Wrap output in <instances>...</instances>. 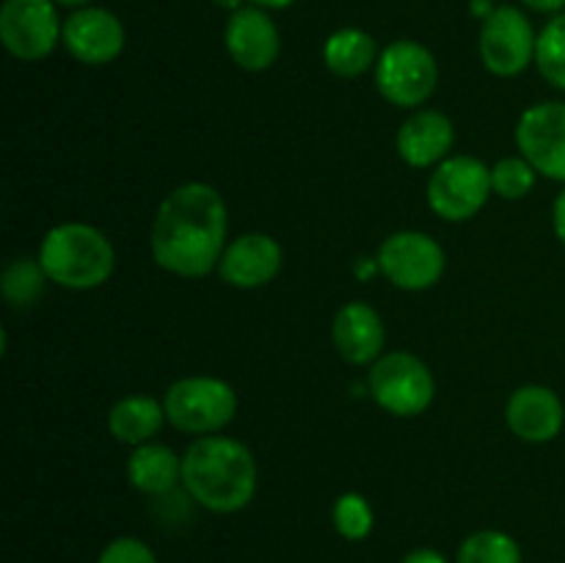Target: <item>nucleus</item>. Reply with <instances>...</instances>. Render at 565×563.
<instances>
[{"instance_id":"f257e3e1","label":"nucleus","mask_w":565,"mask_h":563,"mask_svg":"<svg viewBox=\"0 0 565 563\" xmlns=\"http://www.w3.org/2000/svg\"><path fill=\"white\" fill-rule=\"evenodd\" d=\"M226 243V202L207 182H185L166 193L152 221L154 263L182 279L218 268Z\"/></svg>"},{"instance_id":"f03ea898","label":"nucleus","mask_w":565,"mask_h":563,"mask_svg":"<svg viewBox=\"0 0 565 563\" xmlns=\"http://www.w3.org/2000/svg\"><path fill=\"white\" fill-rule=\"evenodd\" d=\"M182 486L207 511H243L257 495V461L232 436H199L182 456Z\"/></svg>"},{"instance_id":"7ed1b4c3","label":"nucleus","mask_w":565,"mask_h":563,"mask_svg":"<svg viewBox=\"0 0 565 563\" xmlns=\"http://www.w3.org/2000/svg\"><path fill=\"white\" fill-rule=\"evenodd\" d=\"M39 263L53 285L66 290H94L116 268V252L108 237L92 224L66 221L42 237Z\"/></svg>"},{"instance_id":"20e7f679","label":"nucleus","mask_w":565,"mask_h":563,"mask_svg":"<svg viewBox=\"0 0 565 563\" xmlns=\"http://www.w3.org/2000/svg\"><path fill=\"white\" fill-rule=\"evenodd\" d=\"M163 408L166 419L177 431L210 436L232 423L237 412V395L226 381L213 375H188L169 386Z\"/></svg>"},{"instance_id":"39448f33","label":"nucleus","mask_w":565,"mask_h":563,"mask_svg":"<svg viewBox=\"0 0 565 563\" xmlns=\"http://www.w3.org/2000/svg\"><path fill=\"white\" fill-rule=\"evenodd\" d=\"M439 83V64L425 44L397 39L386 44L375 64V88L397 108H419Z\"/></svg>"},{"instance_id":"423d86ee","label":"nucleus","mask_w":565,"mask_h":563,"mask_svg":"<svg viewBox=\"0 0 565 563\" xmlns=\"http://www.w3.org/2000/svg\"><path fill=\"white\" fill-rule=\"evenodd\" d=\"M367 390L384 412L395 417H417L434 403L436 381L428 364L408 351L375 359L367 375Z\"/></svg>"},{"instance_id":"0eeeda50","label":"nucleus","mask_w":565,"mask_h":563,"mask_svg":"<svg viewBox=\"0 0 565 563\" xmlns=\"http://www.w3.org/2000/svg\"><path fill=\"white\" fill-rule=\"evenodd\" d=\"M491 196V169L472 155L441 160L428 180V204L439 219L469 221Z\"/></svg>"},{"instance_id":"6e6552de","label":"nucleus","mask_w":565,"mask_h":563,"mask_svg":"<svg viewBox=\"0 0 565 563\" xmlns=\"http://www.w3.org/2000/svg\"><path fill=\"white\" fill-rule=\"evenodd\" d=\"M379 270L401 290H428L445 274V248L425 232L403 230L379 246Z\"/></svg>"},{"instance_id":"1a4fd4ad","label":"nucleus","mask_w":565,"mask_h":563,"mask_svg":"<svg viewBox=\"0 0 565 563\" xmlns=\"http://www.w3.org/2000/svg\"><path fill=\"white\" fill-rule=\"evenodd\" d=\"M535 36L527 14L516 6H497L480 28V61L497 77L522 75L535 61Z\"/></svg>"},{"instance_id":"9d476101","label":"nucleus","mask_w":565,"mask_h":563,"mask_svg":"<svg viewBox=\"0 0 565 563\" xmlns=\"http://www.w3.org/2000/svg\"><path fill=\"white\" fill-rule=\"evenodd\" d=\"M61 33L64 22L53 0H6L0 9V39L14 59H47L61 42Z\"/></svg>"},{"instance_id":"9b49d317","label":"nucleus","mask_w":565,"mask_h":563,"mask_svg":"<svg viewBox=\"0 0 565 563\" xmlns=\"http://www.w3.org/2000/svg\"><path fill=\"white\" fill-rule=\"evenodd\" d=\"M516 144L539 174L565 182V103H541L524 110Z\"/></svg>"},{"instance_id":"f8f14e48","label":"nucleus","mask_w":565,"mask_h":563,"mask_svg":"<svg viewBox=\"0 0 565 563\" xmlns=\"http://www.w3.org/2000/svg\"><path fill=\"white\" fill-rule=\"evenodd\" d=\"M66 53L86 66H103L119 59L125 50V28L119 17L110 14L108 9L86 6L75 9L64 22L61 33Z\"/></svg>"},{"instance_id":"ddd939ff","label":"nucleus","mask_w":565,"mask_h":563,"mask_svg":"<svg viewBox=\"0 0 565 563\" xmlns=\"http://www.w3.org/2000/svg\"><path fill=\"white\" fill-rule=\"evenodd\" d=\"M224 44L230 59L246 72H265L281 53V36L268 11L259 6H243L224 28Z\"/></svg>"},{"instance_id":"4468645a","label":"nucleus","mask_w":565,"mask_h":563,"mask_svg":"<svg viewBox=\"0 0 565 563\" xmlns=\"http://www.w3.org/2000/svg\"><path fill=\"white\" fill-rule=\"evenodd\" d=\"M281 246L265 232H248L224 248L218 274L226 285L237 290H254L274 282L281 270Z\"/></svg>"},{"instance_id":"2eb2a0df","label":"nucleus","mask_w":565,"mask_h":563,"mask_svg":"<svg viewBox=\"0 0 565 563\" xmlns=\"http://www.w3.org/2000/svg\"><path fill=\"white\" fill-rule=\"evenodd\" d=\"M508 428L530 445H544L552 442L563 431L565 408L557 392L550 386L527 384L519 386L505 406Z\"/></svg>"},{"instance_id":"dca6fc26","label":"nucleus","mask_w":565,"mask_h":563,"mask_svg":"<svg viewBox=\"0 0 565 563\" xmlns=\"http://www.w3.org/2000/svg\"><path fill=\"white\" fill-rule=\"evenodd\" d=\"M397 155L412 169H430L447 160L456 144V127L441 110H417L397 130Z\"/></svg>"},{"instance_id":"f3484780","label":"nucleus","mask_w":565,"mask_h":563,"mask_svg":"<svg viewBox=\"0 0 565 563\" xmlns=\"http://www.w3.org/2000/svg\"><path fill=\"white\" fill-rule=\"evenodd\" d=\"M331 340L337 353L351 364H373L384 351L386 331L384 320L370 304L351 301L334 315Z\"/></svg>"},{"instance_id":"a211bd4d","label":"nucleus","mask_w":565,"mask_h":563,"mask_svg":"<svg viewBox=\"0 0 565 563\" xmlns=\"http://www.w3.org/2000/svg\"><path fill=\"white\" fill-rule=\"evenodd\" d=\"M127 480L143 495H169L177 484H182V458H177V453L160 442L138 445L127 458Z\"/></svg>"},{"instance_id":"6ab92c4d","label":"nucleus","mask_w":565,"mask_h":563,"mask_svg":"<svg viewBox=\"0 0 565 563\" xmlns=\"http://www.w3.org/2000/svg\"><path fill=\"white\" fill-rule=\"evenodd\" d=\"M166 408L149 395H127L108 412V431L121 445H147L163 428Z\"/></svg>"},{"instance_id":"aec40b11","label":"nucleus","mask_w":565,"mask_h":563,"mask_svg":"<svg viewBox=\"0 0 565 563\" xmlns=\"http://www.w3.org/2000/svg\"><path fill=\"white\" fill-rule=\"evenodd\" d=\"M379 47L375 39L362 28H342L331 33L323 44L326 70L337 77H359L379 64Z\"/></svg>"},{"instance_id":"412c9836","label":"nucleus","mask_w":565,"mask_h":563,"mask_svg":"<svg viewBox=\"0 0 565 563\" xmlns=\"http://www.w3.org/2000/svg\"><path fill=\"white\" fill-rule=\"evenodd\" d=\"M44 282L50 279L44 274L42 263L31 257H20L6 265L3 279H0V293H3V298L11 307L28 309L42 298Z\"/></svg>"},{"instance_id":"4be33fe9","label":"nucleus","mask_w":565,"mask_h":563,"mask_svg":"<svg viewBox=\"0 0 565 563\" xmlns=\"http://www.w3.org/2000/svg\"><path fill=\"white\" fill-rule=\"evenodd\" d=\"M456 563H522V546L502 530H478L458 546Z\"/></svg>"},{"instance_id":"5701e85b","label":"nucleus","mask_w":565,"mask_h":563,"mask_svg":"<svg viewBox=\"0 0 565 563\" xmlns=\"http://www.w3.org/2000/svg\"><path fill=\"white\" fill-rule=\"evenodd\" d=\"M535 66L552 86L565 92V11L552 17L539 33L535 44Z\"/></svg>"},{"instance_id":"b1692460","label":"nucleus","mask_w":565,"mask_h":563,"mask_svg":"<svg viewBox=\"0 0 565 563\" xmlns=\"http://www.w3.org/2000/svg\"><path fill=\"white\" fill-rule=\"evenodd\" d=\"M331 519H334V528L342 539L348 541H362L373 533V508L356 491H348L340 500L334 502V511H331Z\"/></svg>"},{"instance_id":"393cba45","label":"nucleus","mask_w":565,"mask_h":563,"mask_svg":"<svg viewBox=\"0 0 565 563\" xmlns=\"http://www.w3.org/2000/svg\"><path fill=\"white\" fill-rule=\"evenodd\" d=\"M539 171L524 158H502L491 169V191L500 193L502 199H524L535 185Z\"/></svg>"},{"instance_id":"a878e982","label":"nucleus","mask_w":565,"mask_h":563,"mask_svg":"<svg viewBox=\"0 0 565 563\" xmlns=\"http://www.w3.org/2000/svg\"><path fill=\"white\" fill-rule=\"evenodd\" d=\"M97 563H158V557H154L152 546L143 544L141 539L121 535V539H114L110 544H105Z\"/></svg>"},{"instance_id":"bb28decb","label":"nucleus","mask_w":565,"mask_h":563,"mask_svg":"<svg viewBox=\"0 0 565 563\" xmlns=\"http://www.w3.org/2000/svg\"><path fill=\"white\" fill-rule=\"evenodd\" d=\"M552 226H555V235L561 237V243H565V188L557 193L555 208H552Z\"/></svg>"},{"instance_id":"cd10ccee","label":"nucleus","mask_w":565,"mask_h":563,"mask_svg":"<svg viewBox=\"0 0 565 563\" xmlns=\"http://www.w3.org/2000/svg\"><path fill=\"white\" fill-rule=\"evenodd\" d=\"M403 563H447V557L441 552L430 550V546H419V550L408 552Z\"/></svg>"},{"instance_id":"c85d7f7f","label":"nucleus","mask_w":565,"mask_h":563,"mask_svg":"<svg viewBox=\"0 0 565 563\" xmlns=\"http://www.w3.org/2000/svg\"><path fill=\"white\" fill-rule=\"evenodd\" d=\"M533 11H544V14H561L565 9V0H522Z\"/></svg>"},{"instance_id":"c756f323","label":"nucleus","mask_w":565,"mask_h":563,"mask_svg":"<svg viewBox=\"0 0 565 563\" xmlns=\"http://www.w3.org/2000/svg\"><path fill=\"white\" fill-rule=\"evenodd\" d=\"M472 11H475V17H483V20H489V17L494 14V9H491V0H472Z\"/></svg>"},{"instance_id":"7c9ffc66","label":"nucleus","mask_w":565,"mask_h":563,"mask_svg":"<svg viewBox=\"0 0 565 563\" xmlns=\"http://www.w3.org/2000/svg\"><path fill=\"white\" fill-rule=\"evenodd\" d=\"M254 6H259V9H287V6H292L296 0H252Z\"/></svg>"},{"instance_id":"2f4dec72","label":"nucleus","mask_w":565,"mask_h":563,"mask_svg":"<svg viewBox=\"0 0 565 563\" xmlns=\"http://www.w3.org/2000/svg\"><path fill=\"white\" fill-rule=\"evenodd\" d=\"M213 3L218 6V9L232 11V14H235V11L243 9V3H246V0H213Z\"/></svg>"},{"instance_id":"473e14b6","label":"nucleus","mask_w":565,"mask_h":563,"mask_svg":"<svg viewBox=\"0 0 565 563\" xmlns=\"http://www.w3.org/2000/svg\"><path fill=\"white\" fill-rule=\"evenodd\" d=\"M55 6H70V9H86L92 0H53Z\"/></svg>"}]
</instances>
